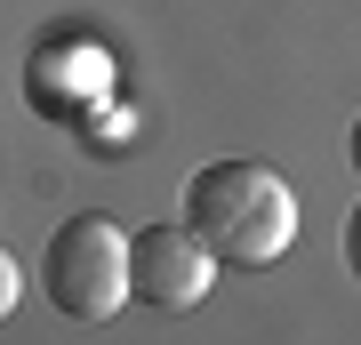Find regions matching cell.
<instances>
[{"label": "cell", "mask_w": 361, "mask_h": 345, "mask_svg": "<svg viewBox=\"0 0 361 345\" xmlns=\"http://www.w3.org/2000/svg\"><path fill=\"white\" fill-rule=\"evenodd\" d=\"M185 225L209 241L217 265H281L297 241V193L265 161H209L185 177Z\"/></svg>", "instance_id": "cell-1"}, {"label": "cell", "mask_w": 361, "mask_h": 345, "mask_svg": "<svg viewBox=\"0 0 361 345\" xmlns=\"http://www.w3.org/2000/svg\"><path fill=\"white\" fill-rule=\"evenodd\" d=\"M40 282H49V305L65 321H113L129 305V233L113 217H65L49 233V257H40Z\"/></svg>", "instance_id": "cell-2"}, {"label": "cell", "mask_w": 361, "mask_h": 345, "mask_svg": "<svg viewBox=\"0 0 361 345\" xmlns=\"http://www.w3.org/2000/svg\"><path fill=\"white\" fill-rule=\"evenodd\" d=\"M217 282V257L193 225H145L129 233V297H145L153 313H185L201 305Z\"/></svg>", "instance_id": "cell-3"}, {"label": "cell", "mask_w": 361, "mask_h": 345, "mask_svg": "<svg viewBox=\"0 0 361 345\" xmlns=\"http://www.w3.org/2000/svg\"><path fill=\"white\" fill-rule=\"evenodd\" d=\"M16 297H25V273H16V257H8V249H0V321H8V313H16Z\"/></svg>", "instance_id": "cell-4"}, {"label": "cell", "mask_w": 361, "mask_h": 345, "mask_svg": "<svg viewBox=\"0 0 361 345\" xmlns=\"http://www.w3.org/2000/svg\"><path fill=\"white\" fill-rule=\"evenodd\" d=\"M345 265H353V282H361V201H353V217H345Z\"/></svg>", "instance_id": "cell-5"}, {"label": "cell", "mask_w": 361, "mask_h": 345, "mask_svg": "<svg viewBox=\"0 0 361 345\" xmlns=\"http://www.w3.org/2000/svg\"><path fill=\"white\" fill-rule=\"evenodd\" d=\"M345 153H353V177H361V121H353V145H345Z\"/></svg>", "instance_id": "cell-6"}]
</instances>
